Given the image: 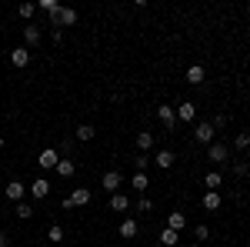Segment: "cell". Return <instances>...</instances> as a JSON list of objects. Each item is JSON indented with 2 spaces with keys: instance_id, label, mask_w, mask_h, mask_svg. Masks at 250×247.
<instances>
[{
  "instance_id": "obj_8",
  "label": "cell",
  "mask_w": 250,
  "mask_h": 247,
  "mask_svg": "<svg viewBox=\"0 0 250 247\" xmlns=\"http://www.w3.org/2000/svg\"><path fill=\"white\" fill-rule=\"evenodd\" d=\"M30 197H34V201H43V197H50V180H47V177H37V180L30 184Z\"/></svg>"
},
{
  "instance_id": "obj_27",
  "label": "cell",
  "mask_w": 250,
  "mask_h": 247,
  "mask_svg": "<svg viewBox=\"0 0 250 247\" xmlns=\"http://www.w3.org/2000/svg\"><path fill=\"white\" fill-rule=\"evenodd\" d=\"M17 14H20L23 20H27V23H30V17L37 14V3H20V7H17Z\"/></svg>"
},
{
  "instance_id": "obj_3",
  "label": "cell",
  "mask_w": 250,
  "mask_h": 247,
  "mask_svg": "<svg viewBox=\"0 0 250 247\" xmlns=\"http://www.w3.org/2000/svg\"><path fill=\"white\" fill-rule=\"evenodd\" d=\"M157 120H160L167 131H173V127H177V111H173L170 104H160V107H157Z\"/></svg>"
},
{
  "instance_id": "obj_1",
  "label": "cell",
  "mask_w": 250,
  "mask_h": 247,
  "mask_svg": "<svg viewBox=\"0 0 250 247\" xmlns=\"http://www.w3.org/2000/svg\"><path fill=\"white\" fill-rule=\"evenodd\" d=\"M193 140L204 144V147H210V144H213V124H210V120H200V124L193 127Z\"/></svg>"
},
{
  "instance_id": "obj_20",
  "label": "cell",
  "mask_w": 250,
  "mask_h": 247,
  "mask_svg": "<svg viewBox=\"0 0 250 247\" xmlns=\"http://www.w3.org/2000/svg\"><path fill=\"white\" fill-rule=\"evenodd\" d=\"M54 171H57V177H74L77 164H74V160H57V167H54Z\"/></svg>"
},
{
  "instance_id": "obj_31",
  "label": "cell",
  "mask_w": 250,
  "mask_h": 247,
  "mask_svg": "<svg viewBox=\"0 0 250 247\" xmlns=\"http://www.w3.org/2000/svg\"><path fill=\"white\" fill-rule=\"evenodd\" d=\"M233 147H237V151H247L250 147V134H237V137H233Z\"/></svg>"
},
{
  "instance_id": "obj_4",
  "label": "cell",
  "mask_w": 250,
  "mask_h": 247,
  "mask_svg": "<svg viewBox=\"0 0 250 247\" xmlns=\"http://www.w3.org/2000/svg\"><path fill=\"white\" fill-rule=\"evenodd\" d=\"M100 184H104V190H110V194H117V190H120V184H124V174H120V171H104V177H100Z\"/></svg>"
},
{
  "instance_id": "obj_39",
  "label": "cell",
  "mask_w": 250,
  "mask_h": 247,
  "mask_svg": "<svg viewBox=\"0 0 250 247\" xmlns=\"http://www.w3.org/2000/svg\"><path fill=\"white\" fill-rule=\"evenodd\" d=\"M23 247H34V244H23Z\"/></svg>"
},
{
  "instance_id": "obj_9",
  "label": "cell",
  "mask_w": 250,
  "mask_h": 247,
  "mask_svg": "<svg viewBox=\"0 0 250 247\" xmlns=\"http://www.w3.org/2000/svg\"><path fill=\"white\" fill-rule=\"evenodd\" d=\"M200 204H204V210H220V204H224V197H220V190H207L204 197H200Z\"/></svg>"
},
{
  "instance_id": "obj_30",
  "label": "cell",
  "mask_w": 250,
  "mask_h": 247,
  "mask_svg": "<svg viewBox=\"0 0 250 247\" xmlns=\"http://www.w3.org/2000/svg\"><path fill=\"white\" fill-rule=\"evenodd\" d=\"M147 187H150L147 174H140V171H137V174H134V190H147Z\"/></svg>"
},
{
  "instance_id": "obj_26",
  "label": "cell",
  "mask_w": 250,
  "mask_h": 247,
  "mask_svg": "<svg viewBox=\"0 0 250 247\" xmlns=\"http://www.w3.org/2000/svg\"><path fill=\"white\" fill-rule=\"evenodd\" d=\"M47 241H50V244H60V241H63V227H60V224H50V227H47Z\"/></svg>"
},
{
  "instance_id": "obj_35",
  "label": "cell",
  "mask_w": 250,
  "mask_h": 247,
  "mask_svg": "<svg viewBox=\"0 0 250 247\" xmlns=\"http://www.w3.org/2000/svg\"><path fill=\"white\" fill-rule=\"evenodd\" d=\"M50 37H54V44H60V40H63V30H57V27H50Z\"/></svg>"
},
{
  "instance_id": "obj_21",
  "label": "cell",
  "mask_w": 250,
  "mask_h": 247,
  "mask_svg": "<svg viewBox=\"0 0 250 247\" xmlns=\"http://www.w3.org/2000/svg\"><path fill=\"white\" fill-rule=\"evenodd\" d=\"M14 217H20V221H30V217H34V207H30L27 201H17V207H14Z\"/></svg>"
},
{
  "instance_id": "obj_33",
  "label": "cell",
  "mask_w": 250,
  "mask_h": 247,
  "mask_svg": "<svg viewBox=\"0 0 250 247\" xmlns=\"http://www.w3.org/2000/svg\"><path fill=\"white\" fill-rule=\"evenodd\" d=\"M247 171H250V167L244 164V160H233V174H237V177H240V174H247Z\"/></svg>"
},
{
  "instance_id": "obj_13",
  "label": "cell",
  "mask_w": 250,
  "mask_h": 247,
  "mask_svg": "<svg viewBox=\"0 0 250 247\" xmlns=\"http://www.w3.org/2000/svg\"><path fill=\"white\" fill-rule=\"evenodd\" d=\"M10 64L23 70V67L30 64V50H27V47H14V50H10Z\"/></svg>"
},
{
  "instance_id": "obj_12",
  "label": "cell",
  "mask_w": 250,
  "mask_h": 247,
  "mask_svg": "<svg viewBox=\"0 0 250 247\" xmlns=\"http://www.w3.org/2000/svg\"><path fill=\"white\" fill-rule=\"evenodd\" d=\"M90 201H94V194L87 187H74V194H70V204H74V207H87Z\"/></svg>"
},
{
  "instance_id": "obj_17",
  "label": "cell",
  "mask_w": 250,
  "mask_h": 247,
  "mask_svg": "<svg viewBox=\"0 0 250 247\" xmlns=\"http://www.w3.org/2000/svg\"><path fill=\"white\" fill-rule=\"evenodd\" d=\"M134 140H137V151H140V154H147L150 147H154V134H150V131H140Z\"/></svg>"
},
{
  "instance_id": "obj_2",
  "label": "cell",
  "mask_w": 250,
  "mask_h": 247,
  "mask_svg": "<svg viewBox=\"0 0 250 247\" xmlns=\"http://www.w3.org/2000/svg\"><path fill=\"white\" fill-rule=\"evenodd\" d=\"M74 23H77V10H74V7H60V14L54 20H50V27H74Z\"/></svg>"
},
{
  "instance_id": "obj_34",
  "label": "cell",
  "mask_w": 250,
  "mask_h": 247,
  "mask_svg": "<svg viewBox=\"0 0 250 247\" xmlns=\"http://www.w3.org/2000/svg\"><path fill=\"white\" fill-rule=\"evenodd\" d=\"M154 204H150V197H140V204H137V210H150Z\"/></svg>"
},
{
  "instance_id": "obj_37",
  "label": "cell",
  "mask_w": 250,
  "mask_h": 247,
  "mask_svg": "<svg viewBox=\"0 0 250 247\" xmlns=\"http://www.w3.org/2000/svg\"><path fill=\"white\" fill-rule=\"evenodd\" d=\"M3 144H7V140H3V134H0V151H3Z\"/></svg>"
},
{
  "instance_id": "obj_22",
  "label": "cell",
  "mask_w": 250,
  "mask_h": 247,
  "mask_svg": "<svg viewBox=\"0 0 250 247\" xmlns=\"http://www.w3.org/2000/svg\"><path fill=\"white\" fill-rule=\"evenodd\" d=\"M177 241H180V234H177V230H170V227L160 230V244H164V247H177Z\"/></svg>"
},
{
  "instance_id": "obj_6",
  "label": "cell",
  "mask_w": 250,
  "mask_h": 247,
  "mask_svg": "<svg viewBox=\"0 0 250 247\" xmlns=\"http://www.w3.org/2000/svg\"><path fill=\"white\" fill-rule=\"evenodd\" d=\"M173 111H177V120H180V124H190L193 117H197V104H193V100H184V104H177Z\"/></svg>"
},
{
  "instance_id": "obj_28",
  "label": "cell",
  "mask_w": 250,
  "mask_h": 247,
  "mask_svg": "<svg viewBox=\"0 0 250 247\" xmlns=\"http://www.w3.org/2000/svg\"><path fill=\"white\" fill-rule=\"evenodd\" d=\"M150 164H154V160H150V157H147V154H137V157H134V167H137V171H140V174L147 171V167H150Z\"/></svg>"
},
{
  "instance_id": "obj_14",
  "label": "cell",
  "mask_w": 250,
  "mask_h": 247,
  "mask_svg": "<svg viewBox=\"0 0 250 247\" xmlns=\"http://www.w3.org/2000/svg\"><path fill=\"white\" fill-rule=\"evenodd\" d=\"M204 77H207V70H204L200 64H190V67H187V84L200 87V84H204Z\"/></svg>"
},
{
  "instance_id": "obj_5",
  "label": "cell",
  "mask_w": 250,
  "mask_h": 247,
  "mask_svg": "<svg viewBox=\"0 0 250 247\" xmlns=\"http://www.w3.org/2000/svg\"><path fill=\"white\" fill-rule=\"evenodd\" d=\"M57 160H60V154L54 151V147H47V151H40L37 167H40V171H54V167H57Z\"/></svg>"
},
{
  "instance_id": "obj_32",
  "label": "cell",
  "mask_w": 250,
  "mask_h": 247,
  "mask_svg": "<svg viewBox=\"0 0 250 247\" xmlns=\"http://www.w3.org/2000/svg\"><path fill=\"white\" fill-rule=\"evenodd\" d=\"M210 124H213V131H217V127H227V114H217Z\"/></svg>"
},
{
  "instance_id": "obj_36",
  "label": "cell",
  "mask_w": 250,
  "mask_h": 247,
  "mask_svg": "<svg viewBox=\"0 0 250 247\" xmlns=\"http://www.w3.org/2000/svg\"><path fill=\"white\" fill-rule=\"evenodd\" d=\"M0 247H10V237H7V230H0Z\"/></svg>"
},
{
  "instance_id": "obj_23",
  "label": "cell",
  "mask_w": 250,
  "mask_h": 247,
  "mask_svg": "<svg viewBox=\"0 0 250 247\" xmlns=\"http://www.w3.org/2000/svg\"><path fill=\"white\" fill-rule=\"evenodd\" d=\"M74 137H77L80 144H87V140H94V137H97V131H94V127H90V124H80V127H77V134H74Z\"/></svg>"
},
{
  "instance_id": "obj_29",
  "label": "cell",
  "mask_w": 250,
  "mask_h": 247,
  "mask_svg": "<svg viewBox=\"0 0 250 247\" xmlns=\"http://www.w3.org/2000/svg\"><path fill=\"white\" fill-rule=\"evenodd\" d=\"M193 237H197V244H200V241H210V227H207V224H197V227H193Z\"/></svg>"
},
{
  "instance_id": "obj_10",
  "label": "cell",
  "mask_w": 250,
  "mask_h": 247,
  "mask_svg": "<svg viewBox=\"0 0 250 247\" xmlns=\"http://www.w3.org/2000/svg\"><path fill=\"white\" fill-rule=\"evenodd\" d=\"M3 194H7V197L17 204V201H23V197H27V184H20V180H10V184L3 187Z\"/></svg>"
},
{
  "instance_id": "obj_40",
  "label": "cell",
  "mask_w": 250,
  "mask_h": 247,
  "mask_svg": "<svg viewBox=\"0 0 250 247\" xmlns=\"http://www.w3.org/2000/svg\"><path fill=\"white\" fill-rule=\"evenodd\" d=\"M247 157H250V147H247Z\"/></svg>"
},
{
  "instance_id": "obj_19",
  "label": "cell",
  "mask_w": 250,
  "mask_h": 247,
  "mask_svg": "<svg viewBox=\"0 0 250 247\" xmlns=\"http://www.w3.org/2000/svg\"><path fill=\"white\" fill-rule=\"evenodd\" d=\"M137 230H140V224H137L134 217H124L120 221V237H137Z\"/></svg>"
},
{
  "instance_id": "obj_11",
  "label": "cell",
  "mask_w": 250,
  "mask_h": 247,
  "mask_svg": "<svg viewBox=\"0 0 250 247\" xmlns=\"http://www.w3.org/2000/svg\"><path fill=\"white\" fill-rule=\"evenodd\" d=\"M40 37H43V34H40V27H34V23H27V27H23V47H27V50H30V47H37Z\"/></svg>"
},
{
  "instance_id": "obj_25",
  "label": "cell",
  "mask_w": 250,
  "mask_h": 247,
  "mask_svg": "<svg viewBox=\"0 0 250 247\" xmlns=\"http://www.w3.org/2000/svg\"><path fill=\"white\" fill-rule=\"evenodd\" d=\"M37 10H43V14H50V20H54V17L60 14V3H57V0H40V3H37Z\"/></svg>"
},
{
  "instance_id": "obj_7",
  "label": "cell",
  "mask_w": 250,
  "mask_h": 247,
  "mask_svg": "<svg viewBox=\"0 0 250 247\" xmlns=\"http://www.w3.org/2000/svg\"><path fill=\"white\" fill-rule=\"evenodd\" d=\"M207 157H210L213 164H227V157H230V151H227V144H220V140H213L210 147H207Z\"/></svg>"
},
{
  "instance_id": "obj_16",
  "label": "cell",
  "mask_w": 250,
  "mask_h": 247,
  "mask_svg": "<svg viewBox=\"0 0 250 247\" xmlns=\"http://www.w3.org/2000/svg\"><path fill=\"white\" fill-rule=\"evenodd\" d=\"M173 160H177V157H173V151H157V157H154V164L160 167V171H170Z\"/></svg>"
},
{
  "instance_id": "obj_38",
  "label": "cell",
  "mask_w": 250,
  "mask_h": 247,
  "mask_svg": "<svg viewBox=\"0 0 250 247\" xmlns=\"http://www.w3.org/2000/svg\"><path fill=\"white\" fill-rule=\"evenodd\" d=\"M190 247H204V244H197V241H193V244H190Z\"/></svg>"
},
{
  "instance_id": "obj_24",
  "label": "cell",
  "mask_w": 250,
  "mask_h": 247,
  "mask_svg": "<svg viewBox=\"0 0 250 247\" xmlns=\"http://www.w3.org/2000/svg\"><path fill=\"white\" fill-rule=\"evenodd\" d=\"M204 184H207V190H217L220 184H224V177H220V171H207V174H204Z\"/></svg>"
},
{
  "instance_id": "obj_18",
  "label": "cell",
  "mask_w": 250,
  "mask_h": 247,
  "mask_svg": "<svg viewBox=\"0 0 250 247\" xmlns=\"http://www.w3.org/2000/svg\"><path fill=\"white\" fill-rule=\"evenodd\" d=\"M130 207V197H127V194H120V190H117V194H110V210H117V214H120V210H127Z\"/></svg>"
},
{
  "instance_id": "obj_15",
  "label": "cell",
  "mask_w": 250,
  "mask_h": 247,
  "mask_svg": "<svg viewBox=\"0 0 250 247\" xmlns=\"http://www.w3.org/2000/svg\"><path fill=\"white\" fill-rule=\"evenodd\" d=\"M167 227H170V230H177V234H180V230L187 227V217H184L180 210H170V214H167Z\"/></svg>"
}]
</instances>
